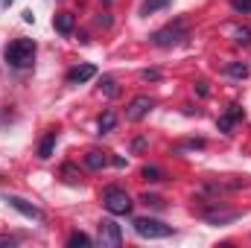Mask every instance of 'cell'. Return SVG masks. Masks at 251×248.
Returning a JSON list of instances; mask_svg holds the SVG:
<instances>
[{"mask_svg":"<svg viewBox=\"0 0 251 248\" xmlns=\"http://www.w3.org/2000/svg\"><path fill=\"white\" fill-rule=\"evenodd\" d=\"M196 94H199V97H207V94H210V88H207V82H204V79H201V82H196Z\"/></svg>","mask_w":251,"mask_h":248,"instance_id":"d4e9b609","label":"cell"},{"mask_svg":"<svg viewBox=\"0 0 251 248\" xmlns=\"http://www.w3.org/2000/svg\"><path fill=\"white\" fill-rule=\"evenodd\" d=\"M228 114H231L234 120H243V108H240V105H228Z\"/></svg>","mask_w":251,"mask_h":248,"instance_id":"484cf974","label":"cell"},{"mask_svg":"<svg viewBox=\"0 0 251 248\" xmlns=\"http://www.w3.org/2000/svg\"><path fill=\"white\" fill-rule=\"evenodd\" d=\"M9 3H12V0H0V6H9Z\"/></svg>","mask_w":251,"mask_h":248,"instance_id":"f1b7e54d","label":"cell"},{"mask_svg":"<svg viewBox=\"0 0 251 248\" xmlns=\"http://www.w3.org/2000/svg\"><path fill=\"white\" fill-rule=\"evenodd\" d=\"M225 70H228V76H234V79H246V76L251 73V67L246 62H231Z\"/></svg>","mask_w":251,"mask_h":248,"instance_id":"9a60e30c","label":"cell"},{"mask_svg":"<svg viewBox=\"0 0 251 248\" xmlns=\"http://www.w3.org/2000/svg\"><path fill=\"white\" fill-rule=\"evenodd\" d=\"M143 178L149 184H158V181H164V170L161 167H143Z\"/></svg>","mask_w":251,"mask_h":248,"instance_id":"ac0fdd59","label":"cell"},{"mask_svg":"<svg viewBox=\"0 0 251 248\" xmlns=\"http://www.w3.org/2000/svg\"><path fill=\"white\" fill-rule=\"evenodd\" d=\"M140 201H143V204H152V207H164V201H161L158 196H149V193H146V196H143Z\"/></svg>","mask_w":251,"mask_h":248,"instance_id":"cb8c5ba5","label":"cell"},{"mask_svg":"<svg viewBox=\"0 0 251 248\" xmlns=\"http://www.w3.org/2000/svg\"><path fill=\"white\" fill-rule=\"evenodd\" d=\"M184 38H187V26H184L181 21H176V24L158 29V32L152 35V44H155V47H176V44H181Z\"/></svg>","mask_w":251,"mask_h":248,"instance_id":"277c9868","label":"cell"},{"mask_svg":"<svg viewBox=\"0 0 251 248\" xmlns=\"http://www.w3.org/2000/svg\"><path fill=\"white\" fill-rule=\"evenodd\" d=\"M105 3H111V0H105Z\"/></svg>","mask_w":251,"mask_h":248,"instance_id":"f546056e","label":"cell"},{"mask_svg":"<svg viewBox=\"0 0 251 248\" xmlns=\"http://www.w3.org/2000/svg\"><path fill=\"white\" fill-rule=\"evenodd\" d=\"M173 0H143V6H140V12L143 15H152V12H158V9H167Z\"/></svg>","mask_w":251,"mask_h":248,"instance_id":"2e32d148","label":"cell"},{"mask_svg":"<svg viewBox=\"0 0 251 248\" xmlns=\"http://www.w3.org/2000/svg\"><path fill=\"white\" fill-rule=\"evenodd\" d=\"M140 79H143V82H158V79H161V70L149 67V70H143V73H140Z\"/></svg>","mask_w":251,"mask_h":248,"instance_id":"7402d4cb","label":"cell"},{"mask_svg":"<svg viewBox=\"0 0 251 248\" xmlns=\"http://www.w3.org/2000/svg\"><path fill=\"white\" fill-rule=\"evenodd\" d=\"M53 26H56V32H62V35H73V29H76V18H73L70 12H59V15L53 18Z\"/></svg>","mask_w":251,"mask_h":248,"instance_id":"9c48e42d","label":"cell"},{"mask_svg":"<svg viewBox=\"0 0 251 248\" xmlns=\"http://www.w3.org/2000/svg\"><path fill=\"white\" fill-rule=\"evenodd\" d=\"M94 76H97V67L94 64H79V67H73L67 73V85H82V82H88Z\"/></svg>","mask_w":251,"mask_h":248,"instance_id":"ba28073f","label":"cell"},{"mask_svg":"<svg viewBox=\"0 0 251 248\" xmlns=\"http://www.w3.org/2000/svg\"><path fill=\"white\" fill-rule=\"evenodd\" d=\"M100 243L102 246H111V248H120L123 246V231L114 219H102L100 222Z\"/></svg>","mask_w":251,"mask_h":248,"instance_id":"5b68a950","label":"cell"},{"mask_svg":"<svg viewBox=\"0 0 251 248\" xmlns=\"http://www.w3.org/2000/svg\"><path fill=\"white\" fill-rule=\"evenodd\" d=\"M53 149H56V131H50L44 140H41V146H38V158H53Z\"/></svg>","mask_w":251,"mask_h":248,"instance_id":"4fadbf2b","label":"cell"},{"mask_svg":"<svg viewBox=\"0 0 251 248\" xmlns=\"http://www.w3.org/2000/svg\"><path fill=\"white\" fill-rule=\"evenodd\" d=\"M152 108H155V102H152L149 97H134V99L128 102V108H126V120H128V123H140Z\"/></svg>","mask_w":251,"mask_h":248,"instance_id":"52a82bcc","label":"cell"},{"mask_svg":"<svg viewBox=\"0 0 251 248\" xmlns=\"http://www.w3.org/2000/svg\"><path fill=\"white\" fill-rule=\"evenodd\" d=\"M234 123H237V120H234L231 114H222V117L216 120V128H219L222 134H231V128H234Z\"/></svg>","mask_w":251,"mask_h":248,"instance_id":"44dd1931","label":"cell"},{"mask_svg":"<svg viewBox=\"0 0 251 248\" xmlns=\"http://www.w3.org/2000/svg\"><path fill=\"white\" fill-rule=\"evenodd\" d=\"M131 149H134V152H143V149H146V137H137V140L131 143Z\"/></svg>","mask_w":251,"mask_h":248,"instance_id":"4316f807","label":"cell"},{"mask_svg":"<svg viewBox=\"0 0 251 248\" xmlns=\"http://www.w3.org/2000/svg\"><path fill=\"white\" fill-rule=\"evenodd\" d=\"M131 225H134V234H137V237H143V240H167V237H173V228H170V225H164L161 219L140 216V219H134Z\"/></svg>","mask_w":251,"mask_h":248,"instance_id":"7a4b0ae2","label":"cell"},{"mask_svg":"<svg viewBox=\"0 0 251 248\" xmlns=\"http://www.w3.org/2000/svg\"><path fill=\"white\" fill-rule=\"evenodd\" d=\"M0 246H3V248H12V246H15V240H12V237H0Z\"/></svg>","mask_w":251,"mask_h":248,"instance_id":"83f0119b","label":"cell"},{"mask_svg":"<svg viewBox=\"0 0 251 248\" xmlns=\"http://www.w3.org/2000/svg\"><path fill=\"white\" fill-rule=\"evenodd\" d=\"M100 91H102L108 99L120 97V85H117V79H114V76H102V79H100Z\"/></svg>","mask_w":251,"mask_h":248,"instance_id":"7c38bea8","label":"cell"},{"mask_svg":"<svg viewBox=\"0 0 251 248\" xmlns=\"http://www.w3.org/2000/svg\"><path fill=\"white\" fill-rule=\"evenodd\" d=\"M234 44L249 47V44H251V29H249V26H237V29H234Z\"/></svg>","mask_w":251,"mask_h":248,"instance_id":"e0dca14e","label":"cell"},{"mask_svg":"<svg viewBox=\"0 0 251 248\" xmlns=\"http://www.w3.org/2000/svg\"><path fill=\"white\" fill-rule=\"evenodd\" d=\"M62 178L67 181V184H79V178H82V175L76 173V167H73V164H64V167H62Z\"/></svg>","mask_w":251,"mask_h":248,"instance_id":"ffe728a7","label":"cell"},{"mask_svg":"<svg viewBox=\"0 0 251 248\" xmlns=\"http://www.w3.org/2000/svg\"><path fill=\"white\" fill-rule=\"evenodd\" d=\"M231 6L237 12H251V0H231Z\"/></svg>","mask_w":251,"mask_h":248,"instance_id":"603a6c76","label":"cell"},{"mask_svg":"<svg viewBox=\"0 0 251 248\" xmlns=\"http://www.w3.org/2000/svg\"><path fill=\"white\" fill-rule=\"evenodd\" d=\"M204 219H207L210 225H225V222H234V219H240V210H210Z\"/></svg>","mask_w":251,"mask_h":248,"instance_id":"8fae6325","label":"cell"},{"mask_svg":"<svg viewBox=\"0 0 251 248\" xmlns=\"http://www.w3.org/2000/svg\"><path fill=\"white\" fill-rule=\"evenodd\" d=\"M85 167H88V170H94V173H100V170H105V167H108V155H105V152H100V149H91V152L85 155Z\"/></svg>","mask_w":251,"mask_h":248,"instance_id":"30bf717a","label":"cell"},{"mask_svg":"<svg viewBox=\"0 0 251 248\" xmlns=\"http://www.w3.org/2000/svg\"><path fill=\"white\" fill-rule=\"evenodd\" d=\"M67 246L76 248V246H94V240L88 237V234H82V231H73L70 234V240H67Z\"/></svg>","mask_w":251,"mask_h":248,"instance_id":"d6986e66","label":"cell"},{"mask_svg":"<svg viewBox=\"0 0 251 248\" xmlns=\"http://www.w3.org/2000/svg\"><path fill=\"white\" fill-rule=\"evenodd\" d=\"M114 125H117V114H114V111H105V114L100 117L97 128H100V134H108V131H114Z\"/></svg>","mask_w":251,"mask_h":248,"instance_id":"5bb4252c","label":"cell"},{"mask_svg":"<svg viewBox=\"0 0 251 248\" xmlns=\"http://www.w3.org/2000/svg\"><path fill=\"white\" fill-rule=\"evenodd\" d=\"M35 62V41L32 38H15L6 47V64L15 70H26Z\"/></svg>","mask_w":251,"mask_h":248,"instance_id":"6da1fadb","label":"cell"},{"mask_svg":"<svg viewBox=\"0 0 251 248\" xmlns=\"http://www.w3.org/2000/svg\"><path fill=\"white\" fill-rule=\"evenodd\" d=\"M3 201H6L9 207H15L21 216H26V219H44L41 207H35L32 201H26V198H21V196H12V193H6V196H3Z\"/></svg>","mask_w":251,"mask_h":248,"instance_id":"8992f818","label":"cell"},{"mask_svg":"<svg viewBox=\"0 0 251 248\" xmlns=\"http://www.w3.org/2000/svg\"><path fill=\"white\" fill-rule=\"evenodd\" d=\"M102 201H105V210H108L111 216H126V213H131V207H134V201L128 198V193L120 190V187H105Z\"/></svg>","mask_w":251,"mask_h":248,"instance_id":"3957f363","label":"cell"}]
</instances>
